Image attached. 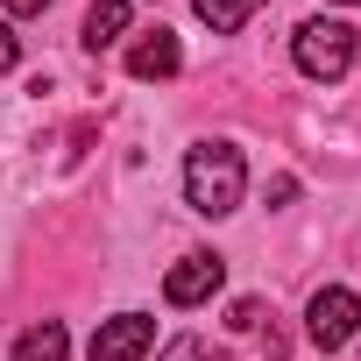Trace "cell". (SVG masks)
<instances>
[{"instance_id": "2", "label": "cell", "mask_w": 361, "mask_h": 361, "mask_svg": "<svg viewBox=\"0 0 361 361\" xmlns=\"http://www.w3.org/2000/svg\"><path fill=\"white\" fill-rule=\"evenodd\" d=\"M290 57H298V71L305 78H347L354 71V29L347 22H305L298 36H290Z\"/></svg>"}, {"instance_id": "3", "label": "cell", "mask_w": 361, "mask_h": 361, "mask_svg": "<svg viewBox=\"0 0 361 361\" xmlns=\"http://www.w3.org/2000/svg\"><path fill=\"white\" fill-rule=\"evenodd\" d=\"M354 326H361V305H354V290H340V283H326L312 305H305V333H312V347H347L354 340Z\"/></svg>"}, {"instance_id": "5", "label": "cell", "mask_w": 361, "mask_h": 361, "mask_svg": "<svg viewBox=\"0 0 361 361\" xmlns=\"http://www.w3.org/2000/svg\"><path fill=\"white\" fill-rule=\"evenodd\" d=\"M220 283H227V262H220V255H185V262L163 276V298H170V305H199V298H213Z\"/></svg>"}, {"instance_id": "4", "label": "cell", "mask_w": 361, "mask_h": 361, "mask_svg": "<svg viewBox=\"0 0 361 361\" xmlns=\"http://www.w3.org/2000/svg\"><path fill=\"white\" fill-rule=\"evenodd\" d=\"M149 347H156V319L121 312V319H99V333H92V354H85V361H142Z\"/></svg>"}, {"instance_id": "9", "label": "cell", "mask_w": 361, "mask_h": 361, "mask_svg": "<svg viewBox=\"0 0 361 361\" xmlns=\"http://www.w3.org/2000/svg\"><path fill=\"white\" fill-rule=\"evenodd\" d=\"M192 8H199V22H206L213 36H234V29L262 8V0H192Z\"/></svg>"}, {"instance_id": "14", "label": "cell", "mask_w": 361, "mask_h": 361, "mask_svg": "<svg viewBox=\"0 0 361 361\" xmlns=\"http://www.w3.org/2000/svg\"><path fill=\"white\" fill-rule=\"evenodd\" d=\"M347 8H361V0H347Z\"/></svg>"}, {"instance_id": "8", "label": "cell", "mask_w": 361, "mask_h": 361, "mask_svg": "<svg viewBox=\"0 0 361 361\" xmlns=\"http://www.w3.org/2000/svg\"><path fill=\"white\" fill-rule=\"evenodd\" d=\"M64 354H71V340H64L57 319H43V326H29V333L15 340V361H64Z\"/></svg>"}, {"instance_id": "1", "label": "cell", "mask_w": 361, "mask_h": 361, "mask_svg": "<svg viewBox=\"0 0 361 361\" xmlns=\"http://www.w3.org/2000/svg\"><path fill=\"white\" fill-rule=\"evenodd\" d=\"M241 185H248V170H241V149L234 142H199L185 156V206L206 213V220H227L241 206Z\"/></svg>"}, {"instance_id": "7", "label": "cell", "mask_w": 361, "mask_h": 361, "mask_svg": "<svg viewBox=\"0 0 361 361\" xmlns=\"http://www.w3.org/2000/svg\"><path fill=\"white\" fill-rule=\"evenodd\" d=\"M128 22H135V0H92V15H85V50L99 57V50H114L121 36H128Z\"/></svg>"}, {"instance_id": "10", "label": "cell", "mask_w": 361, "mask_h": 361, "mask_svg": "<svg viewBox=\"0 0 361 361\" xmlns=\"http://www.w3.org/2000/svg\"><path fill=\"white\" fill-rule=\"evenodd\" d=\"M163 361H213V354H206L199 333H185V340H170V347H163Z\"/></svg>"}, {"instance_id": "12", "label": "cell", "mask_w": 361, "mask_h": 361, "mask_svg": "<svg viewBox=\"0 0 361 361\" xmlns=\"http://www.w3.org/2000/svg\"><path fill=\"white\" fill-rule=\"evenodd\" d=\"M15 57H22V43H15L8 29H0V78H8V71H15Z\"/></svg>"}, {"instance_id": "11", "label": "cell", "mask_w": 361, "mask_h": 361, "mask_svg": "<svg viewBox=\"0 0 361 361\" xmlns=\"http://www.w3.org/2000/svg\"><path fill=\"white\" fill-rule=\"evenodd\" d=\"M227 326H234V333H255V326H262V305H255V298H241V305H234V319H227Z\"/></svg>"}, {"instance_id": "13", "label": "cell", "mask_w": 361, "mask_h": 361, "mask_svg": "<svg viewBox=\"0 0 361 361\" xmlns=\"http://www.w3.org/2000/svg\"><path fill=\"white\" fill-rule=\"evenodd\" d=\"M0 8H8V15H43L50 0H0Z\"/></svg>"}, {"instance_id": "6", "label": "cell", "mask_w": 361, "mask_h": 361, "mask_svg": "<svg viewBox=\"0 0 361 361\" xmlns=\"http://www.w3.org/2000/svg\"><path fill=\"white\" fill-rule=\"evenodd\" d=\"M177 64H185V50H177L170 29H149V36L128 50V71H135V78H177Z\"/></svg>"}]
</instances>
